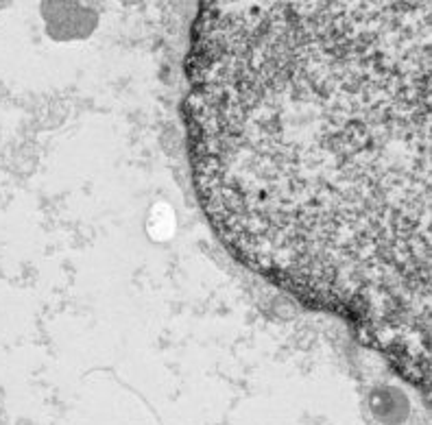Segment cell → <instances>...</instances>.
<instances>
[{
  "label": "cell",
  "instance_id": "6da1fadb",
  "mask_svg": "<svg viewBox=\"0 0 432 425\" xmlns=\"http://www.w3.org/2000/svg\"><path fill=\"white\" fill-rule=\"evenodd\" d=\"M430 3H203L183 125L210 225L430 388Z\"/></svg>",
  "mask_w": 432,
  "mask_h": 425
}]
</instances>
